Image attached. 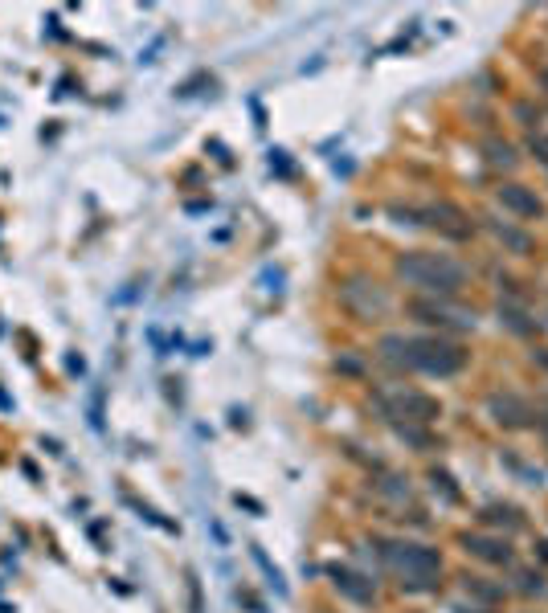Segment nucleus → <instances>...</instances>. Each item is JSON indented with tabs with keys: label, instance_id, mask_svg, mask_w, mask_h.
<instances>
[{
	"label": "nucleus",
	"instance_id": "1",
	"mask_svg": "<svg viewBox=\"0 0 548 613\" xmlns=\"http://www.w3.org/2000/svg\"><path fill=\"white\" fill-rule=\"evenodd\" d=\"M397 274L417 286H426V290H454L462 283V270L454 262L438 258V254H409V258L397 262Z\"/></svg>",
	"mask_w": 548,
	"mask_h": 613
},
{
	"label": "nucleus",
	"instance_id": "2",
	"mask_svg": "<svg viewBox=\"0 0 548 613\" xmlns=\"http://www.w3.org/2000/svg\"><path fill=\"white\" fill-rule=\"evenodd\" d=\"M344 303L356 311L360 319H373V315H381L385 311V290H377V283H364V278H352V283L344 286Z\"/></svg>",
	"mask_w": 548,
	"mask_h": 613
},
{
	"label": "nucleus",
	"instance_id": "3",
	"mask_svg": "<svg viewBox=\"0 0 548 613\" xmlns=\"http://www.w3.org/2000/svg\"><path fill=\"white\" fill-rule=\"evenodd\" d=\"M500 196H503V205H512V209L528 213V217H536V213H540V201H536V196H528V192L520 189V184H507V189H503Z\"/></svg>",
	"mask_w": 548,
	"mask_h": 613
},
{
	"label": "nucleus",
	"instance_id": "4",
	"mask_svg": "<svg viewBox=\"0 0 548 613\" xmlns=\"http://www.w3.org/2000/svg\"><path fill=\"white\" fill-rule=\"evenodd\" d=\"M536 147H540V151H548V140H540V143H536ZM544 164H548V156H544Z\"/></svg>",
	"mask_w": 548,
	"mask_h": 613
}]
</instances>
